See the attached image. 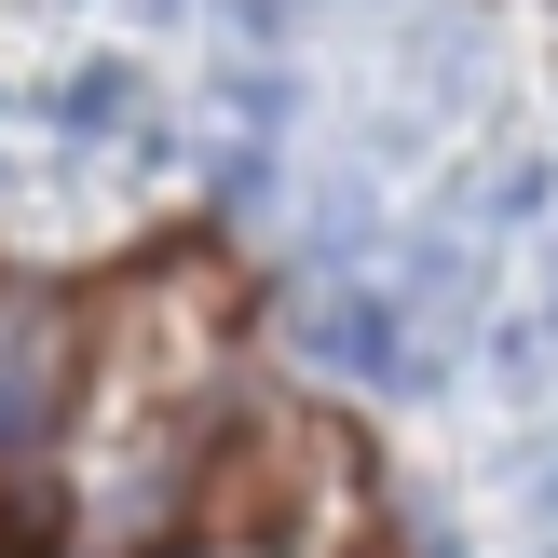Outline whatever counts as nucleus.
Segmentation results:
<instances>
[{
	"label": "nucleus",
	"mask_w": 558,
	"mask_h": 558,
	"mask_svg": "<svg viewBox=\"0 0 558 558\" xmlns=\"http://www.w3.org/2000/svg\"><path fill=\"white\" fill-rule=\"evenodd\" d=\"M314 354H341V368H409L381 300H327V314H314Z\"/></svg>",
	"instance_id": "nucleus-1"
},
{
	"label": "nucleus",
	"mask_w": 558,
	"mask_h": 558,
	"mask_svg": "<svg viewBox=\"0 0 558 558\" xmlns=\"http://www.w3.org/2000/svg\"><path fill=\"white\" fill-rule=\"evenodd\" d=\"M123 109H136L123 69H82V82H69V123H123Z\"/></svg>",
	"instance_id": "nucleus-2"
}]
</instances>
